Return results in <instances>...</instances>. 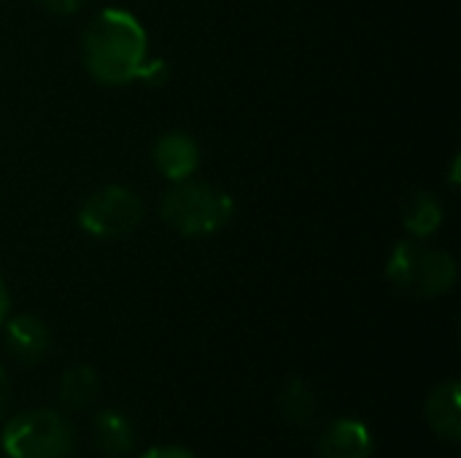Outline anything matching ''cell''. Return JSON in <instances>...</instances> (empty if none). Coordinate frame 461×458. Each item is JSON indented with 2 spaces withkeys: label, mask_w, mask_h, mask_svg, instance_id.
I'll return each mask as SVG.
<instances>
[{
  "label": "cell",
  "mask_w": 461,
  "mask_h": 458,
  "mask_svg": "<svg viewBox=\"0 0 461 458\" xmlns=\"http://www.w3.org/2000/svg\"><path fill=\"white\" fill-rule=\"evenodd\" d=\"M81 59L100 84H130L149 59V38L138 16L124 8H103L81 35Z\"/></svg>",
  "instance_id": "6da1fadb"
},
{
  "label": "cell",
  "mask_w": 461,
  "mask_h": 458,
  "mask_svg": "<svg viewBox=\"0 0 461 458\" xmlns=\"http://www.w3.org/2000/svg\"><path fill=\"white\" fill-rule=\"evenodd\" d=\"M154 165L170 181L192 178L200 165V148L186 132H165L154 143Z\"/></svg>",
  "instance_id": "8992f818"
},
{
  "label": "cell",
  "mask_w": 461,
  "mask_h": 458,
  "mask_svg": "<svg viewBox=\"0 0 461 458\" xmlns=\"http://www.w3.org/2000/svg\"><path fill=\"white\" fill-rule=\"evenodd\" d=\"M143 221V200L127 186H103L86 197L78 224L92 238H124Z\"/></svg>",
  "instance_id": "5b68a950"
},
{
  "label": "cell",
  "mask_w": 461,
  "mask_h": 458,
  "mask_svg": "<svg viewBox=\"0 0 461 458\" xmlns=\"http://www.w3.org/2000/svg\"><path fill=\"white\" fill-rule=\"evenodd\" d=\"M278 405H281L284 418H286V421H292V424H297V427H305V424L313 418V413H316L313 391H311L300 378L286 381V386L281 389Z\"/></svg>",
  "instance_id": "4fadbf2b"
},
{
  "label": "cell",
  "mask_w": 461,
  "mask_h": 458,
  "mask_svg": "<svg viewBox=\"0 0 461 458\" xmlns=\"http://www.w3.org/2000/svg\"><path fill=\"white\" fill-rule=\"evenodd\" d=\"M8 305H11V297H8L5 281H3V275H0V324H3L5 316H8Z\"/></svg>",
  "instance_id": "ac0fdd59"
},
{
  "label": "cell",
  "mask_w": 461,
  "mask_h": 458,
  "mask_svg": "<svg viewBox=\"0 0 461 458\" xmlns=\"http://www.w3.org/2000/svg\"><path fill=\"white\" fill-rule=\"evenodd\" d=\"M402 224L416 240L432 238L443 224V205L438 202L435 194L416 192V194L408 197V202L402 208Z\"/></svg>",
  "instance_id": "30bf717a"
},
{
  "label": "cell",
  "mask_w": 461,
  "mask_h": 458,
  "mask_svg": "<svg viewBox=\"0 0 461 458\" xmlns=\"http://www.w3.org/2000/svg\"><path fill=\"white\" fill-rule=\"evenodd\" d=\"M97 373L89 364H73L65 370L59 383V400L68 408H86L97 397Z\"/></svg>",
  "instance_id": "7c38bea8"
},
{
  "label": "cell",
  "mask_w": 461,
  "mask_h": 458,
  "mask_svg": "<svg viewBox=\"0 0 461 458\" xmlns=\"http://www.w3.org/2000/svg\"><path fill=\"white\" fill-rule=\"evenodd\" d=\"M3 451L11 458H68L73 429L54 410H32L3 429Z\"/></svg>",
  "instance_id": "277c9868"
},
{
  "label": "cell",
  "mask_w": 461,
  "mask_h": 458,
  "mask_svg": "<svg viewBox=\"0 0 461 458\" xmlns=\"http://www.w3.org/2000/svg\"><path fill=\"white\" fill-rule=\"evenodd\" d=\"M8 397H11V383H8V375L0 367V416H3V410L8 405Z\"/></svg>",
  "instance_id": "e0dca14e"
},
{
  "label": "cell",
  "mask_w": 461,
  "mask_h": 458,
  "mask_svg": "<svg viewBox=\"0 0 461 458\" xmlns=\"http://www.w3.org/2000/svg\"><path fill=\"white\" fill-rule=\"evenodd\" d=\"M95 440L111 456H127L135 448L132 424L116 410H100L95 416Z\"/></svg>",
  "instance_id": "8fae6325"
},
{
  "label": "cell",
  "mask_w": 461,
  "mask_h": 458,
  "mask_svg": "<svg viewBox=\"0 0 461 458\" xmlns=\"http://www.w3.org/2000/svg\"><path fill=\"white\" fill-rule=\"evenodd\" d=\"M162 219L186 238H205L230 224L235 202L227 192L203 181H173L162 197Z\"/></svg>",
  "instance_id": "7a4b0ae2"
},
{
  "label": "cell",
  "mask_w": 461,
  "mask_h": 458,
  "mask_svg": "<svg viewBox=\"0 0 461 458\" xmlns=\"http://www.w3.org/2000/svg\"><path fill=\"white\" fill-rule=\"evenodd\" d=\"M140 458H194L189 451L184 448H151L146 451Z\"/></svg>",
  "instance_id": "2e32d148"
},
{
  "label": "cell",
  "mask_w": 461,
  "mask_h": 458,
  "mask_svg": "<svg viewBox=\"0 0 461 458\" xmlns=\"http://www.w3.org/2000/svg\"><path fill=\"white\" fill-rule=\"evenodd\" d=\"M373 440L362 421L340 418L330 424L319 437V456L321 458H370Z\"/></svg>",
  "instance_id": "52a82bcc"
},
{
  "label": "cell",
  "mask_w": 461,
  "mask_h": 458,
  "mask_svg": "<svg viewBox=\"0 0 461 458\" xmlns=\"http://www.w3.org/2000/svg\"><path fill=\"white\" fill-rule=\"evenodd\" d=\"M138 78L146 81V84H151V86H162L167 81V65L162 59H146Z\"/></svg>",
  "instance_id": "5bb4252c"
},
{
  "label": "cell",
  "mask_w": 461,
  "mask_h": 458,
  "mask_svg": "<svg viewBox=\"0 0 461 458\" xmlns=\"http://www.w3.org/2000/svg\"><path fill=\"white\" fill-rule=\"evenodd\" d=\"M38 3H41V8H46L49 13H57V16H70L84 5V0H38Z\"/></svg>",
  "instance_id": "9a60e30c"
},
{
  "label": "cell",
  "mask_w": 461,
  "mask_h": 458,
  "mask_svg": "<svg viewBox=\"0 0 461 458\" xmlns=\"http://www.w3.org/2000/svg\"><path fill=\"white\" fill-rule=\"evenodd\" d=\"M427 418L432 429L448 443L461 440V391L456 381L438 386L427 402Z\"/></svg>",
  "instance_id": "9c48e42d"
},
{
  "label": "cell",
  "mask_w": 461,
  "mask_h": 458,
  "mask_svg": "<svg viewBox=\"0 0 461 458\" xmlns=\"http://www.w3.org/2000/svg\"><path fill=\"white\" fill-rule=\"evenodd\" d=\"M5 348L22 364H35L49 348V329L35 316H16L5 327Z\"/></svg>",
  "instance_id": "ba28073f"
},
{
  "label": "cell",
  "mask_w": 461,
  "mask_h": 458,
  "mask_svg": "<svg viewBox=\"0 0 461 458\" xmlns=\"http://www.w3.org/2000/svg\"><path fill=\"white\" fill-rule=\"evenodd\" d=\"M386 275L394 289L411 297H440L456 283V262L446 251L421 246V240H402L389 256Z\"/></svg>",
  "instance_id": "3957f363"
}]
</instances>
